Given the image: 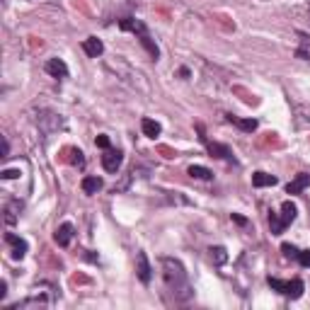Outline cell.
<instances>
[{"mask_svg":"<svg viewBox=\"0 0 310 310\" xmlns=\"http://www.w3.org/2000/svg\"><path fill=\"white\" fill-rule=\"evenodd\" d=\"M279 182L274 175H267V172H255L252 175V184L255 187H274V184Z\"/></svg>","mask_w":310,"mask_h":310,"instance_id":"cell-19","label":"cell"},{"mask_svg":"<svg viewBox=\"0 0 310 310\" xmlns=\"http://www.w3.org/2000/svg\"><path fill=\"white\" fill-rule=\"evenodd\" d=\"M19 175H22L19 170H2V172H0V180H17Z\"/></svg>","mask_w":310,"mask_h":310,"instance_id":"cell-25","label":"cell"},{"mask_svg":"<svg viewBox=\"0 0 310 310\" xmlns=\"http://www.w3.org/2000/svg\"><path fill=\"white\" fill-rule=\"evenodd\" d=\"M267 284L272 286L274 291L284 293L286 298H301L303 291H306V284L301 279H291V281H284V279H276V276H269Z\"/></svg>","mask_w":310,"mask_h":310,"instance_id":"cell-3","label":"cell"},{"mask_svg":"<svg viewBox=\"0 0 310 310\" xmlns=\"http://www.w3.org/2000/svg\"><path fill=\"white\" fill-rule=\"evenodd\" d=\"M308 12H310V5H308Z\"/></svg>","mask_w":310,"mask_h":310,"instance_id":"cell-32","label":"cell"},{"mask_svg":"<svg viewBox=\"0 0 310 310\" xmlns=\"http://www.w3.org/2000/svg\"><path fill=\"white\" fill-rule=\"evenodd\" d=\"M85 257H88V259H90V262H97V255H95V252H92V250H88V255H85Z\"/></svg>","mask_w":310,"mask_h":310,"instance_id":"cell-31","label":"cell"},{"mask_svg":"<svg viewBox=\"0 0 310 310\" xmlns=\"http://www.w3.org/2000/svg\"><path fill=\"white\" fill-rule=\"evenodd\" d=\"M204 143H206V150L211 153V158H220V160L235 163V155H233V150L228 146H223V143H208V141H204Z\"/></svg>","mask_w":310,"mask_h":310,"instance_id":"cell-11","label":"cell"},{"mask_svg":"<svg viewBox=\"0 0 310 310\" xmlns=\"http://www.w3.org/2000/svg\"><path fill=\"white\" fill-rule=\"evenodd\" d=\"M298 262L310 269V250H301V252H298Z\"/></svg>","mask_w":310,"mask_h":310,"instance_id":"cell-26","label":"cell"},{"mask_svg":"<svg viewBox=\"0 0 310 310\" xmlns=\"http://www.w3.org/2000/svg\"><path fill=\"white\" fill-rule=\"evenodd\" d=\"M119 27L124 29V32H133V34H138V41L143 44V49H146L148 54H150V58L153 61H158L160 58V49H158V44L150 39V34H148L146 24L141 22V19L136 17H121L119 19Z\"/></svg>","mask_w":310,"mask_h":310,"instance_id":"cell-2","label":"cell"},{"mask_svg":"<svg viewBox=\"0 0 310 310\" xmlns=\"http://www.w3.org/2000/svg\"><path fill=\"white\" fill-rule=\"evenodd\" d=\"M281 252H284L286 259H298V252H301V250H298L296 245H291V242H284V245H281Z\"/></svg>","mask_w":310,"mask_h":310,"instance_id":"cell-23","label":"cell"},{"mask_svg":"<svg viewBox=\"0 0 310 310\" xmlns=\"http://www.w3.org/2000/svg\"><path fill=\"white\" fill-rule=\"evenodd\" d=\"M95 146H97V148H102V150H107V148H111V141H109V136H104V133H100V136L95 138Z\"/></svg>","mask_w":310,"mask_h":310,"instance_id":"cell-24","label":"cell"},{"mask_svg":"<svg viewBox=\"0 0 310 310\" xmlns=\"http://www.w3.org/2000/svg\"><path fill=\"white\" fill-rule=\"evenodd\" d=\"M37 124L44 133H54L58 128H63V119H61V114H54V111H41Z\"/></svg>","mask_w":310,"mask_h":310,"instance_id":"cell-4","label":"cell"},{"mask_svg":"<svg viewBox=\"0 0 310 310\" xmlns=\"http://www.w3.org/2000/svg\"><path fill=\"white\" fill-rule=\"evenodd\" d=\"M68 153H71V165H75V167H85V155H83V150L71 148Z\"/></svg>","mask_w":310,"mask_h":310,"instance_id":"cell-22","label":"cell"},{"mask_svg":"<svg viewBox=\"0 0 310 310\" xmlns=\"http://www.w3.org/2000/svg\"><path fill=\"white\" fill-rule=\"evenodd\" d=\"M124 163V153L121 150H114V148H107L104 150V155H102V167L111 172V175H116L119 172V167Z\"/></svg>","mask_w":310,"mask_h":310,"instance_id":"cell-5","label":"cell"},{"mask_svg":"<svg viewBox=\"0 0 310 310\" xmlns=\"http://www.w3.org/2000/svg\"><path fill=\"white\" fill-rule=\"evenodd\" d=\"M73 235H75L73 223H61V225H58V230H56L54 240H56V245H58V247H68V245H71V240H73Z\"/></svg>","mask_w":310,"mask_h":310,"instance_id":"cell-9","label":"cell"},{"mask_svg":"<svg viewBox=\"0 0 310 310\" xmlns=\"http://www.w3.org/2000/svg\"><path fill=\"white\" fill-rule=\"evenodd\" d=\"M269 228H272V235H281L289 225L281 220V216L279 213H269Z\"/></svg>","mask_w":310,"mask_h":310,"instance_id":"cell-21","label":"cell"},{"mask_svg":"<svg viewBox=\"0 0 310 310\" xmlns=\"http://www.w3.org/2000/svg\"><path fill=\"white\" fill-rule=\"evenodd\" d=\"M83 51L90 56V58H97V56L104 54V44H102V39L88 37L85 41H83Z\"/></svg>","mask_w":310,"mask_h":310,"instance_id":"cell-12","label":"cell"},{"mask_svg":"<svg viewBox=\"0 0 310 310\" xmlns=\"http://www.w3.org/2000/svg\"><path fill=\"white\" fill-rule=\"evenodd\" d=\"M230 218L235 220L237 225H247V218H245V216H240V213H233V216H230Z\"/></svg>","mask_w":310,"mask_h":310,"instance_id":"cell-28","label":"cell"},{"mask_svg":"<svg viewBox=\"0 0 310 310\" xmlns=\"http://www.w3.org/2000/svg\"><path fill=\"white\" fill-rule=\"evenodd\" d=\"M102 187H104V182H102V177H97V175H88V177H83V182H80V189H83L85 194H97Z\"/></svg>","mask_w":310,"mask_h":310,"instance_id":"cell-14","label":"cell"},{"mask_svg":"<svg viewBox=\"0 0 310 310\" xmlns=\"http://www.w3.org/2000/svg\"><path fill=\"white\" fill-rule=\"evenodd\" d=\"M306 187H310V175L301 172V175H296L291 182L286 184V194H301Z\"/></svg>","mask_w":310,"mask_h":310,"instance_id":"cell-13","label":"cell"},{"mask_svg":"<svg viewBox=\"0 0 310 310\" xmlns=\"http://www.w3.org/2000/svg\"><path fill=\"white\" fill-rule=\"evenodd\" d=\"M44 71L51 75V78H68V66H66V61L63 58H49L46 61V66H44Z\"/></svg>","mask_w":310,"mask_h":310,"instance_id":"cell-8","label":"cell"},{"mask_svg":"<svg viewBox=\"0 0 310 310\" xmlns=\"http://www.w3.org/2000/svg\"><path fill=\"white\" fill-rule=\"evenodd\" d=\"M7 296V281H0V301Z\"/></svg>","mask_w":310,"mask_h":310,"instance_id":"cell-29","label":"cell"},{"mask_svg":"<svg viewBox=\"0 0 310 310\" xmlns=\"http://www.w3.org/2000/svg\"><path fill=\"white\" fill-rule=\"evenodd\" d=\"M0 158H10V143H7V138H2V155Z\"/></svg>","mask_w":310,"mask_h":310,"instance_id":"cell-27","label":"cell"},{"mask_svg":"<svg viewBox=\"0 0 310 310\" xmlns=\"http://www.w3.org/2000/svg\"><path fill=\"white\" fill-rule=\"evenodd\" d=\"M296 56H298V58H308V51H306V49H298Z\"/></svg>","mask_w":310,"mask_h":310,"instance_id":"cell-30","label":"cell"},{"mask_svg":"<svg viewBox=\"0 0 310 310\" xmlns=\"http://www.w3.org/2000/svg\"><path fill=\"white\" fill-rule=\"evenodd\" d=\"M163 281H165V291L170 293L175 301H189L192 298V286L189 279L184 272L182 262L175 257H163Z\"/></svg>","mask_w":310,"mask_h":310,"instance_id":"cell-1","label":"cell"},{"mask_svg":"<svg viewBox=\"0 0 310 310\" xmlns=\"http://www.w3.org/2000/svg\"><path fill=\"white\" fill-rule=\"evenodd\" d=\"M279 216H281V220H284L286 225H291L293 220H296V216H298L296 204H293V201H284V204H281V213H279Z\"/></svg>","mask_w":310,"mask_h":310,"instance_id":"cell-16","label":"cell"},{"mask_svg":"<svg viewBox=\"0 0 310 310\" xmlns=\"http://www.w3.org/2000/svg\"><path fill=\"white\" fill-rule=\"evenodd\" d=\"M228 121L230 124H235L240 131H245V133H252V131H257V119H240V116H233V114H228Z\"/></svg>","mask_w":310,"mask_h":310,"instance_id":"cell-15","label":"cell"},{"mask_svg":"<svg viewBox=\"0 0 310 310\" xmlns=\"http://www.w3.org/2000/svg\"><path fill=\"white\" fill-rule=\"evenodd\" d=\"M187 175L194 177V180H213V172H211L208 167H204V165H192V167L187 170Z\"/></svg>","mask_w":310,"mask_h":310,"instance_id":"cell-17","label":"cell"},{"mask_svg":"<svg viewBox=\"0 0 310 310\" xmlns=\"http://www.w3.org/2000/svg\"><path fill=\"white\" fill-rule=\"evenodd\" d=\"M208 255H211V262H213V264H216V267H220V264H225V262H228V250H225V247H211V250H208Z\"/></svg>","mask_w":310,"mask_h":310,"instance_id":"cell-20","label":"cell"},{"mask_svg":"<svg viewBox=\"0 0 310 310\" xmlns=\"http://www.w3.org/2000/svg\"><path fill=\"white\" fill-rule=\"evenodd\" d=\"M141 128H143V136H148V138H158L160 136V124L158 121H153V119H143L141 121Z\"/></svg>","mask_w":310,"mask_h":310,"instance_id":"cell-18","label":"cell"},{"mask_svg":"<svg viewBox=\"0 0 310 310\" xmlns=\"http://www.w3.org/2000/svg\"><path fill=\"white\" fill-rule=\"evenodd\" d=\"M136 274H138L141 284H150V279H153V267H150V262H148L146 252H138V255H136Z\"/></svg>","mask_w":310,"mask_h":310,"instance_id":"cell-6","label":"cell"},{"mask_svg":"<svg viewBox=\"0 0 310 310\" xmlns=\"http://www.w3.org/2000/svg\"><path fill=\"white\" fill-rule=\"evenodd\" d=\"M5 242H7V245H12V259H22V257L27 255V250H29L27 240L17 237L15 233H7V235H5Z\"/></svg>","mask_w":310,"mask_h":310,"instance_id":"cell-10","label":"cell"},{"mask_svg":"<svg viewBox=\"0 0 310 310\" xmlns=\"http://www.w3.org/2000/svg\"><path fill=\"white\" fill-rule=\"evenodd\" d=\"M22 208H24V204H22L19 199H10V201H7V204H5V208H2V213H5L2 218H5V223H7V225H15V223L19 220Z\"/></svg>","mask_w":310,"mask_h":310,"instance_id":"cell-7","label":"cell"}]
</instances>
